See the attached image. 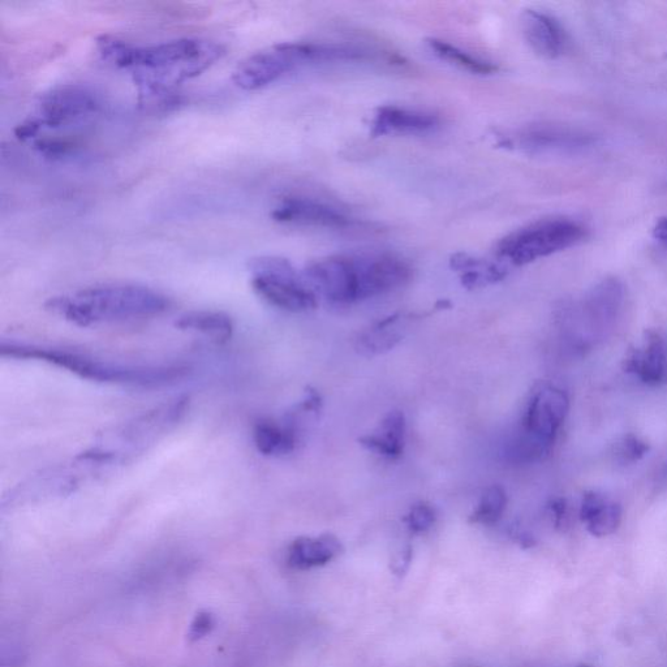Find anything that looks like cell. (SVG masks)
I'll return each instance as SVG.
<instances>
[{
    "label": "cell",
    "mask_w": 667,
    "mask_h": 667,
    "mask_svg": "<svg viewBox=\"0 0 667 667\" xmlns=\"http://www.w3.org/2000/svg\"><path fill=\"white\" fill-rule=\"evenodd\" d=\"M97 47L107 63L131 72L139 89L141 106L152 109L178 105L176 86L209 70L226 51L217 42L199 38L135 46L113 36H101Z\"/></svg>",
    "instance_id": "6da1fadb"
},
{
    "label": "cell",
    "mask_w": 667,
    "mask_h": 667,
    "mask_svg": "<svg viewBox=\"0 0 667 667\" xmlns=\"http://www.w3.org/2000/svg\"><path fill=\"white\" fill-rule=\"evenodd\" d=\"M308 286L334 304H355L410 282L411 266L389 253L338 255L313 261L303 271Z\"/></svg>",
    "instance_id": "7a4b0ae2"
},
{
    "label": "cell",
    "mask_w": 667,
    "mask_h": 667,
    "mask_svg": "<svg viewBox=\"0 0 667 667\" xmlns=\"http://www.w3.org/2000/svg\"><path fill=\"white\" fill-rule=\"evenodd\" d=\"M49 311L77 326L142 320L169 311L170 300L139 284H103L47 301Z\"/></svg>",
    "instance_id": "3957f363"
},
{
    "label": "cell",
    "mask_w": 667,
    "mask_h": 667,
    "mask_svg": "<svg viewBox=\"0 0 667 667\" xmlns=\"http://www.w3.org/2000/svg\"><path fill=\"white\" fill-rule=\"evenodd\" d=\"M0 354L19 360H36L68 370L76 376L101 384L158 387L175 384L187 376L180 365H132L34 344L2 342Z\"/></svg>",
    "instance_id": "277c9868"
},
{
    "label": "cell",
    "mask_w": 667,
    "mask_h": 667,
    "mask_svg": "<svg viewBox=\"0 0 667 667\" xmlns=\"http://www.w3.org/2000/svg\"><path fill=\"white\" fill-rule=\"evenodd\" d=\"M359 46L343 43L284 42L258 51L236 67L232 80L240 89L258 90L309 64L363 62Z\"/></svg>",
    "instance_id": "5b68a950"
},
{
    "label": "cell",
    "mask_w": 667,
    "mask_h": 667,
    "mask_svg": "<svg viewBox=\"0 0 667 667\" xmlns=\"http://www.w3.org/2000/svg\"><path fill=\"white\" fill-rule=\"evenodd\" d=\"M568 410L570 400L565 391L552 385L537 387L527 404L520 430L511 442L512 458L529 462L549 454Z\"/></svg>",
    "instance_id": "8992f818"
},
{
    "label": "cell",
    "mask_w": 667,
    "mask_h": 667,
    "mask_svg": "<svg viewBox=\"0 0 667 667\" xmlns=\"http://www.w3.org/2000/svg\"><path fill=\"white\" fill-rule=\"evenodd\" d=\"M588 231L570 218H550L519 228L499 240L494 249L498 261L524 266L582 243Z\"/></svg>",
    "instance_id": "52a82bcc"
},
{
    "label": "cell",
    "mask_w": 667,
    "mask_h": 667,
    "mask_svg": "<svg viewBox=\"0 0 667 667\" xmlns=\"http://www.w3.org/2000/svg\"><path fill=\"white\" fill-rule=\"evenodd\" d=\"M248 268L252 273L253 291L266 303L291 313H304L317 308L316 292L286 258H253Z\"/></svg>",
    "instance_id": "ba28073f"
},
{
    "label": "cell",
    "mask_w": 667,
    "mask_h": 667,
    "mask_svg": "<svg viewBox=\"0 0 667 667\" xmlns=\"http://www.w3.org/2000/svg\"><path fill=\"white\" fill-rule=\"evenodd\" d=\"M98 110L100 102L92 90L83 85L67 84L43 94L33 118L42 128H59L90 118Z\"/></svg>",
    "instance_id": "9c48e42d"
},
{
    "label": "cell",
    "mask_w": 667,
    "mask_h": 667,
    "mask_svg": "<svg viewBox=\"0 0 667 667\" xmlns=\"http://www.w3.org/2000/svg\"><path fill=\"white\" fill-rule=\"evenodd\" d=\"M596 137L558 126H532L515 136H501V145L531 154L575 153L596 144Z\"/></svg>",
    "instance_id": "30bf717a"
},
{
    "label": "cell",
    "mask_w": 667,
    "mask_h": 667,
    "mask_svg": "<svg viewBox=\"0 0 667 667\" xmlns=\"http://www.w3.org/2000/svg\"><path fill=\"white\" fill-rule=\"evenodd\" d=\"M271 218L283 225L346 230L356 225V219L326 202L308 197H287L275 206Z\"/></svg>",
    "instance_id": "8fae6325"
},
{
    "label": "cell",
    "mask_w": 667,
    "mask_h": 667,
    "mask_svg": "<svg viewBox=\"0 0 667 667\" xmlns=\"http://www.w3.org/2000/svg\"><path fill=\"white\" fill-rule=\"evenodd\" d=\"M437 115L407 107H380L370 122V133L374 137L421 136L440 128Z\"/></svg>",
    "instance_id": "7c38bea8"
},
{
    "label": "cell",
    "mask_w": 667,
    "mask_h": 667,
    "mask_svg": "<svg viewBox=\"0 0 667 667\" xmlns=\"http://www.w3.org/2000/svg\"><path fill=\"white\" fill-rule=\"evenodd\" d=\"M623 370L636 374L648 386H661L667 381L665 343L657 331L644 333V347L628 348L623 360Z\"/></svg>",
    "instance_id": "4fadbf2b"
},
{
    "label": "cell",
    "mask_w": 667,
    "mask_h": 667,
    "mask_svg": "<svg viewBox=\"0 0 667 667\" xmlns=\"http://www.w3.org/2000/svg\"><path fill=\"white\" fill-rule=\"evenodd\" d=\"M298 415L290 413L282 423L261 420L253 428V442L258 453L265 456H284L294 453L299 442Z\"/></svg>",
    "instance_id": "5bb4252c"
},
{
    "label": "cell",
    "mask_w": 667,
    "mask_h": 667,
    "mask_svg": "<svg viewBox=\"0 0 667 667\" xmlns=\"http://www.w3.org/2000/svg\"><path fill=\"white\" fill-rule=\"evenodd\" d=\"M522 32L524 38L537 55L545 59H555L563 50V33L552 16L536 10L523 12Z\"/></svg>",
    "instance_id": "9a60e30c"
},
{
    "label": "cell",
    "mask_w": 667,
    "mask_h": 667,
    "mask_svg": "<svg viewBox=\"0 0 667 667\" xmlns=\"http://www.w3.org/2000/svg\"><path fill=\"white\" fill-rule=\"evenodd\" d=\"M343 553L341 540L334 535L300 537L287 550L288 566L296 570L325 566Z\"/></svg>",
    "instance_id": "2e32d148"
},
{
    "label": "cell",
    "mask_w": 667,
    "mask_h": 667,
    "mask_svg": "<svg viewBox=\"0 0 667 667\" xmlns=\"http://www.w3.org/2000/svg\"><path fill=\"white\" fill-rule=\"evenodd\" d=\"M407 420L403 412L391 411L373 433L359 438L360 445L387 459H398L406 447Z\"/></svg>",
    "instance_id": "e0dca14e"
},
{
    "label": "cell",
    "mask_w": 667,
    "mask_h": 667,
    "mask_svg": "<svg viewBox=\"0 0 667 667\" xmlns=\"http://www.w3.org/2000/svg\"><path fill=\"white\" fill-rule=\"evenodd\" d=\"M622 515V506L605 494L593 490L584 493L580 519L591 535L596 537L613 535L621 526Z\"/></svg>",
    "instance_id": "ac0fdd59"
},
{
    "label": "cell",
    "mask_w": 667,
    "mask_h": 667,
    "mask_svg": "<svg viewBox=\"0 0 667 667\" xmlns=\"http://www.w3.org/2000/svg\"><path fill=\"white\" fill-rule=\"evenodd\" d=\"M451 269L459 274L462 286L467 290H477L502 282L509 275L510 268L503 262L496 260H485L467 253H458L451 257Z\"/></svg>",
    "instance_id": "d6986e66"
},
{
    "label": "cell",
    "mask_w": 667,
    "mask_h": 667,
    "mask_svg": "<svg viewBox=\"0 0 667 667\" xmlns=\"http://www.w3.org/2000/svg\"><path fill=\"white\" fill-rule=\"evenodd\" d=\"M180 330L205 335L218 344L227 343L234 335V322L226 313L193 311L183 314L175 321Z\"/></svg>",
    "instance_id": "ffe728a7"
},
{
    "label": "cell",
    "mask_w": 667,
    "mask_h": 667,
    "mask_svg": "<svg viewBox=\"0 0 667 667\" xmlns=\"http://www.w3.org/2000/svg\"><path fill=\"white\" fill-rule=\"evenodd\" d=\"M622 300V283L618 279L608 278L589 292L585 308L595 324L608 325L617 317Z\"/></svg>",
    "instance_id": "44dd1931"
},
{
    "label": "cell",
    "mask_w": 667,
    "mask_h": 667,
    "mask_svg": "<svg viewBox=\"0 0 667 667\" xmlns=\"http://www.w3.org/2000/svg\"><path fill=\"white\" fill-rule=\"evenodd\" d=\"M430 51L437 58L460 68V70L475 73V75H492L498 71L496 64L488 62V60L473 57V55L460 49V47L451 45V43L437 40V38H430L426 41Z\"/></svg>",
    "instance_id": "7402d4cb"
},
{
    "label": "cell",
    "mask_w": 667,
    "mask_h": 667,
    "mask_svg": "<svg viewBox=\"0 0 667 667\" xmlns=\"http://www.w3.org/2000/svg\"><path fill=\"white\" fill-rule=\"evenodd\" d=\"M399 320V314H393V316L376 322L361 335L359 341H357V348L367 355H378L393 350L402 341V334L395 329Z\"/></svg>",
    "instance_id": "603a6c76"
},
{
    "label": "cell",
    "mask_w": 667,
    "mask_h": 667,
    "mask_svg": "<svg viewBox=\"0 0 667 667\" xmlns=\"http://www.w3.org/2000/svg\"><path fill=\"white\" fill-rule=\"evenodd\" d=\"M507 507V493L501 485H493L481 496L476 509L469 516V522L493 526L501 520Z\"/></svg>",
    "instance_id": "cb8c5ba5"
},
{
    "label": "cell",
    "mask_w": 667,
    "mask_h": 667,
    "mask_svg": "<svg viewBox=\"0 0 667 667\" xmlns=\"http://www.w3.org/2000/svg\"><path fill=\"white\" fill-rule=\"evenodd\" d=\"M403 520L412 533H424L436 523L437 512L429 503L419 502L411 507Z\"/></svg>",
    "instance_id": "d4e9b609"
},
{
    "label": "cell",
    "mask_w": 667,
    "mask_h": 667,
    "mask_svg": "<svg viewBox=\"0 0 667 667\" xmlns=\"http://www.w3.org/2000/svg\"><path fill=\"white\" fill-rule=\"evenodd\" d=\"M649 450H651V446L647 442L640 440L634 434H627L615 445V456H617L618 462L630 464L639 462L649 453Z\"/></svg>",
    "instance_id": "484cf974"
},
{
    "label": "cell",
    "mask_w": 667,
    "mask_h": 667,
    "mask_svg": "<svg viewBox=\"0 0 667 667\" xmlns=\"http://www.w3.org/2000/svg\"><path fill=\"white\" fill-rule=\"evenodd\" d=\"M34 149L50 158H63L73 150L71 142L59 139H41L34 142Z\"/></svg>",
    "instance_id": "4316f807"
},
{
    "label": "cell",
    "mask_w": 667,
    "mask_h": 667,
    "mask_svg": "<svg viewBox=\"0 0 667 667\" xmlns=\"http://www.w3.org/2000/svg\"><path fill=\"white\" fill-rule=\"evenodd\" d=\"M550 512L554 518L555 527L558 529H565L568 526V519H570V512H568V503L566 498H554L549 503Z\"/></svg>",
    "instance_id": "83f0119b"
},
{
    "label": "cell",
    "mask_w": 667,
    "mask_h": 667,
    "mask_svg": "<svg viewBox=\"0 0 667 667\" xmlns=\"http://www.w3.org/2000/svg\"><path fill=\"white\" fill-rule=\"evenodd\" d=\"M42 126L34 118H29L25 122L19 124L15 129L17 139L21 141H28L34 139L41 132Z\"/></svg>",
    "instance_id": "f1b7e54d"
},
{
    "label": "cell",
    "mask_w": 667,
    "mask_h": 667,
    "mask_svg": "<svg viewBox=\"0 0 667 667\" xmlns=\"http://www.w3.org/2000/svg\"><path fill=\"white\" fill-rule=\"evenodd\" d=\"M212 626L213 621L210 615H200V617L197 618L195 625H193L192 634L193 636H196V638H200V636L205 635Z\"/></svg>",
    "instance_id": "f546056e"
},
{
    "label": "cell",
    "mask_w": 667,
    "mask_h": 667,
    "mask_svg": "<svg viewBox=\"0 0 667 667\" xmlns=\"http://www.w3.org/2000/svg\"><path fill=\"white\" fill-rule=\"evenodd\" d=\"M411 562V549L408 548L406 552H403L398 559H395L393 563V571L395 575H402L403 572L407 571L408 566Z\"/></svg>",
    "instance_id": "4dcf8cb0"
},
{
    "label": "cell",
    "mask_w": 667,
    "mask_h": 667,
    "mask_svg": "<svg viewBox=\"0 0 667 667\" xmlns=\"http://www.w3.org/2000/svg\"><path fill=\"white\" fill-rule=\"evenodd\" d=\"M653 236L658 242L667 245V218H661L660 221L657 222V225L653 230Z\"/></svg>",
    "instance_id": "1f68e13d"
},
{
    "label": "cell",
    "mask_w": 667,
    "mask_h": 667,
    "mask_svg": "<svg viewBox=\"0 0 667 667\" xmlns=\"http://www.w3.org/2000/svg\"><path fill=\"white\" fill-rule=\"evenodd\" d=\"M658 483L662 486L667 485V459L665 460L664 466L661 468L660 476H658Z\"/></svg>",
    "instance_id": "d6a6232c"
},
{
    "label": "cell",
    "mask_w": 667,
    "mask_h": 667,
    "mask_svg": "<svg viewBox=\"0 0 667 667\" xmlns=\"http://www.w3.org/2000/svg\"><path fill=\"white\" fill-rule=\"evenodd\" d=\"M579 667H591V666H587V665H582V666H579Z\"/></svg>",
    "instance_id": "836d02e7"
}]
</instances>
